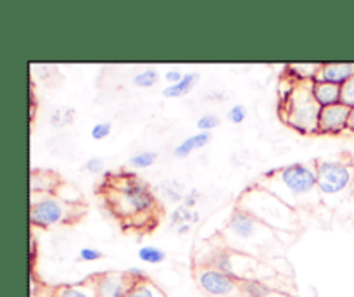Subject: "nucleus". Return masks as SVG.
Listing matches in <instances>:
<instances>
[{"instance_id": "f257e3e1", "label": "nucleus", "mask_w": 354, "mask_h": 297, "mask_svg": "<svg viewBox=\"0 0 354 297\" xmlns=\"http://www.w3.org/2000/svg\"><path fill=\"white\" fill-rule=\"evenodd\" d=\"M256 183L296 211L320 202L315 162H294L270 169Z\"/></svg>"}, {"instance_id": "f03ea898", "label": "nucleus", "mask_w": 354, "mask_h": 297, "mask_svg": "<svg viewBox=\"0 0 354 297\" xmlns=\"http://www.w3.org/2000/svg\"><path fill=\"white\" fill-rule=\"evenodd\" d=\"M237 207L248 211L254 218H258L261 223L273 230L280 231H292L297 227V211L287 206L286 202L277 195L270 193L268 190L261 189L258 183L245 190L239 199Z\"/></svg>"}, {"instance_id": "7ed1b4c3", "label": "nucleus", "mask_w": 354, "mask_h": 297, "mask_svg": "<svg viewBox=\"0 0 354 297\" xmlns=\"http://www.w3.org/2000/svg\"><path fill=\"white\" fill-rule=\"evenodd\" d=\"M109 189V206L114 214L131 221H147L154 211L156 199L145 182L135 176H123Z\"/></svg>"}, {"instance_id": "20e7f679", "label": "nucleus", "mask_w": 354, "mask_h": 297, "mask_svg": "<svg viewBox=\"0 0 354 297\" xmlns=\"http://www.w3.org/2000/svg\"><path fill=\"white\" fill-rule=\"evenodd\" d=\"M322 107L318 106L311 90V82H297L296 88L286 102L280 104L282 119L301 133H318V119Z\"/></svg>"}, {"instance_id": "39448f33", "label": "nucleus", "mask_w": 354, "mask_h": 297, "mask_svg": "<svg viewBox=\"0 0 354 297\" xmlns=\"http://www.w3.org/2000/svg\"><path fill=\"white\" fill-rule=\"evenodd\" d=\"M78 204L68 202L59 195L52 193H41L40 199L31 197L30 221L35 227H54V224L69 223L80 218Z\"/></svg>"}, {"instance_id": "423d86ee", "label": "nucleus", "mask_w": 354, "mask_h": 297, "mask_svg": "<svg viewBox=\"0 0 354 297\" xmlns=\"http://www.w3.org/2000/svg\"><path fill=\"white\" fill-rule=\"evenodd\" d=\"M227 233L230 240L242 244H263L265 240H272L277 231L266 227L248 211L235 207L227 221Z\"/></svg>"}, {"instance_id": "0eeeda50", "label": "nucleus", "mask_w": 354, "mask_h": 297, "mask_svg": "<svg viewBox=\"0 0 354 297\" xmlns=\"http://www.w3.org/2000/svg\"><path fill=\"white\" fill-rule=\"evenodd\" d=\"M317 166L318 192L322 197H334L349 189L353 183V169L341 161H315Z\"/></svg>"}, {"instance_id": "6e6552de", "label": "nucleus", "mask_w": 354, "mask_h": 297, "mask_svg": "<svg viewBox=\"0 0 354 297\" xmlns=\"http://www.w3.org/2000/svg\"><path fill=\"white\" fill-rule=\"evenodd\" d=\"M197 285L211 297H245L242 278H234L211 266H201L196 271Z\"/></svg>"}, {"instance_id": "1a4fd4ad", "label": "nucleus", "mask_w": 354, "mask_h": 297, "mask_svg": "<svg viewBox=\"0 0 354 297\" xmlns=\"http://www.w3.org/2000/svg\"><path fill=\"white\" fill-rule=\"evenodd\" d=\"M93 283L97 297H128L140 282L131 278L128 271H106L93 276Z\"/></svg>"}, {"instance_id": "9d476101", "label": "nucleus", "mask_w": 354, "mask_h": 297, "mask_svg": "<svg viewBox=\"0 0 354 297\" xmlns=\"http://www.w3.org/2000/svg\"><path fill=\"white\" fill-rule=\"evenodd\" d=\"M351 109L344 104H335L330 107H322L318 119V135H339L348 130Z\"/></svg>"}, {"instance_id": "9b49d317", "label": "nucleus", "mask_w": 354, "mask_h": 297, "mask_svg": "<svg viewBox=\"0 0 354 297\" xmlns=\"http://www.w3.org/2000/svg\"><path fill=\"white\" fill-rule=\"evenodd\" d=\"M354 76V62H324L313 82L344 86Z\"/></svg>"}, {"instance_id": "f8f14e48", "label": "nucleus", "mask_w": 354, "mask_h": 297, "mask_svg": "<svg viewBox=\"0 0 354 297\" xmlns=\"http://www.w3.org/2000/svg\"><path fill=\"white\" fill-rule=\"evenodd\" d=\"M313 97L320 107H330L341 104V86L330 85V83L311 82Z\"/></svg>"}, {"instance_id": "ddd939ff", "label": "nucleus", "mask_w": 354, "mask_h": 297, "mask_svg": "<svg viewBox=\"0 0 354 297\" xmlns=\"http://www.w3.org/2000/svg\"><path fill=\"white\" fill-rule=\"evenodd\" d=\"M211 133H206V131H199L196 135H190L185 140L180 142L178 145L173 151V155L178 159H185L192 154L194 151H199V148H204L211 142Z\"/></svg>"}, {"instance_id": "4468645a", "label": "nucleus", "mask_w": 354, "mask_h": 297, "mask_svg": "<svg viewBox=\"0 0 354 297\" xmlns=\"http://www.w3.org/2000/svg\"><path fill=\"white\" fill-rule=\"evenodd\" d=\"M54 297H97L93 276L92 278L85 280V282L59 287V289L55 290Z\"/></svg>"}, {"instance_id": "2eb2a0df", "label": "nucleus", "mask_w": 354, "mask_h": 297, "mask_svg": "<svg viewBox=\"0 0 354 297\" xmlns=\"http://www.w3.org/2000/svg\"><path fill=\"white\" fill-rule=\"evenodd\" d=\"M197 82H199V75H197V73H185L182 82L176 83V85L165 86V88H162V95H165L166 99H178V97L187 95V93L197 85Z\"/></svg>"}, {"instance_id": "dca6fc26", "label": "nucleus", "mask_w": 354, "mask_h": 297, "mask_svg": "<svg viewBox=\"0 0 354 297\" xmlns=\"http://www.w3.org/2000/svg\"><path fill=\"white\" fill-rule=\"evenodd\" d=\"M159 78H161V75H159L158 69L147 68L138 71L137 75L133 76V79H131V83H133L135 86H138V88H151V86H154L156 83L159 82Z\"/></svg>"}, {"instance_id": "f3484780", "label": "nucleus", "mask_w": 354, "mask_h": 297, "mask_svg": "<svg viewBox=\"0 0 354 297\" xmlns=\"http://www.w3.org/2000/svg\"><path fill=\"white\" fill-rule=\"evenodd\" d=\"M138 259L147 265H161L162 261H166V252L156 245H144L138 249Z\"/></svg>"}, {"instance_id": "a211bd4d", "label": "nucleus", "mask_w": 354, "mask_h": 297, "mask_svg": "<svg viewBox=\"0 0 354 297\" xmlns=\"http://www.w3.org/2000/svg\"><path fill=\"white\" fill-rule=\"evenodd\" d=\"M322 64H290L289 73L290 76H296L299 82H313L315 76H317L318 69Z\"/></svg>"}, {"instance_id": "6ab92c4d", "label": "nucleus", "mask_w": 354, "mask_h": 297, "mask_svg": "<svg viewBox=\"0 0 354 297\" xmlns=\"http://www.w3.org/2000/svg\"><path fill=\"white\" fill-rule=\"evenodd\" d=\"M128 297H166V296L165 292L156 285V283H152L151 280H144V282L137 283V287L131 290Z\"/></svg>"}, {"instance_id": "aec40b11", "label": "nucleus", "mask_w": 354, "mask_h": 297, "mask_svg": "<svg viewBox=\"0 0 354 297\" xmlns=\"http://www.w3.org/2000/svg\"><path fill=\"white\" fill-rule=\"evenodd\" d=\"M159 154L156 151H142L137 152L130 157V166L135 169H145L151 168L156 161H158Z\"/></svg>"}, {"instance_id": "412c9836", "label": "nucleus", "mask_w": 354, "mask_h": 297, "mask_svg": "<svg viewBox=\"0 0 354 297\" xmlns=\"http://www.w3.org/2000/svg\"><path fill=\"white\" fill-rule=\"evenodd\" d=\"M218 124H220V117H218L216 114H203V116L197 119V128H199V131H206V133H211Z\"/></svg>"}, {"instance_id": "4be33fe9", "label": "nucleus", "mask_w": 354, "mask_h": 297, "mask_svg": "<svg viewBox=\"0 0 354 297\" xmlns=\"http://www.w3.org/2000/svg\"><path fill=\"white\" fill-rule=\"evenodd\" d=\"M111 131H113V124L107 123V121H102V123L93 124L92 130H90V137L93 140H104V138L109 137Z\"/></svg>"}, {"instance_id": "5701e85b", "label": "nucleus", "mask_w": 354, "mask_h": 297, "mask_svg": "<svg viewBox=\"0 0 354 297\" xmlns=\"http://www.w3.org/2000/svg\"><path fill=\"white\" fill-rule=\"evenodd\" d=\"M341 104L354 109V76L344 86H341Z\"/></svg>"}, {"instance_id": "b1692460", "label": "nucleus", "mask_w": 354, "mask_h": 297, "mask_svg": "<svg viewBox=\"0 0 354 297\" xmlns=\"http://www.w3.org/2000/svg\"><path fill=\"white\" fill-rule=\"evenodd\" d=\"M245 117H248V111H245V107L242 106V104H235V106L227 113V119L234 124L244 123Z\"/></svg>"}, {"instance_id": "393cba45", "label": "nucleus", "mask_w": 354, "mask_h": 297, "mask_svg": "<svg viewBox=\"0 0 354 297\" xmlns=\"http://www.w3.org/2000/svg\"><path fill=\"white\" fill-rule=\"evenodd\" d=\"M102 258V252L99 249H93V247H83L80 249V259L86 262H92L97 261V259Z\"/></svg>"}, {"instance_id": "a878e982", "label": "nucleus", "mask_w": 354, "mask_h": 297, "mask_svg": "<svg viewBox=\"0 0 354 297\" xmlns=\"http://www.w3.org/2000/svg\"><path fill=\"white\" fill-rule=\"evenodd\" d=\"M85 171L92 173V175H99L104 171V161L100 157H90L85 162Z\"/></svg>"}, {"instance_id": "bb28decb", "label": "nucleus", "mask_w": 354, "mask_h": 297, "mask_svg": "<svg viewBox=\"0 0 354 297\" xmlns=\"http://www.w3.org/2000/svg\"><path fill=\"white\" fill-rule=\"evenodd\" d=\"M183 76H185V73H182L176 68L168 69V71L165 73V79L169 83V85H176V83H180L183 79Z\"/></svg>"}, {"instance_id": "cd10ccee", "label": "nucleus", "mask_w": 354, "mask_h": 297, "mask_svg": "<svg viewBox=\"0 0 354 297\" xmlns=\"http://www.w3.org/2000/svg\"><path fill=\"white\" fill-rule=\"evenodd\" d=\"M196 193H197V190H196V192H190L187 197H183V206L189 207V209H190V207H192L194 204H196V200H197Z\"/></svg>"}, {"instance_id": "c85d7f7f", "label": "nucleus", "mask_w": 354, "mask_h": 297, "mask_svg": "<svg viewBox=\"0 0 354 297\" xmlns=\"http://www.w3.org/2000/svg\"><path fill=\"white\" fill-rule=\"evenodd\" d=\"M190 230V223H185V224H180L178 227V233L180 235H183V233H187V231Z\"/></svg>"}, {"instance_id": "c756f323", "label": "nucleus", "mask_w": 354, "mask_h": 297, "mask_svg": "<svg viewBox=\"0 0 354 297\" xmlns=\"http://www.w3.org/2000/svg\"><path fill=\"white\" fill-rule=\"evenodd\" d=\"M348 130H349V131H353V133H354V109H351V116H349Z\"/></svg>"}]
</instances>
